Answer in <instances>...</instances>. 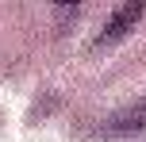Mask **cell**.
Masks as SVG:
<instances>
[{
    "label": "cell",
    "instance_id": "cell-1",
    "mask_svg": "<svg viewBox=\"0 0 146 142\" xmlns=\"http://www.w3.org/2000/svg\"><path fill=\"white\" fill-rule=\"evenodd\" d=\"M142 8H146V4H123V8H119V15H111V19H108V27L100 31V46L119 42V38L127 35V27H131V23L142 15Z\"/></svg>",
    "mask_w": 146,
    "mask_h": 142
}]
</instances>
